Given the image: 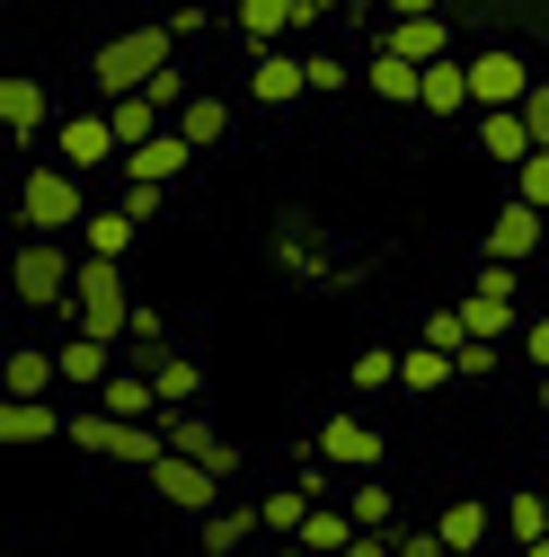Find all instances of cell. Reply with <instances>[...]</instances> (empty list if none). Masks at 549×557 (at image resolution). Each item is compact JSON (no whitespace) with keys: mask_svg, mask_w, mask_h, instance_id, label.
<instances>
[{"mask_svg":"<svg viewBox=\"0 0 549 557\" xmlns=\"http://www.w3.org/2000/svg\"><path fill=\"white\" fill-rule=\"evenodd\" d=\"M160 72H178V27L160 18V27H124V36H107L98 53H89V89L115 107V98H143Z\"/></svg>","mask_w":549,"mask_h":557,"instance_id":"obj_1","label":"cell"},{"mask_svg":"<svg viewBox=\"0 0 549 557\" xmlns=\"http://www.w3.org/2000/svg\"><path fill=\"white\" fill-rule=\"evenodd\" d=\"M19 222H27V239L81 231V222H89V186H81V169H62V160L19 169Z\"/></svg>","mask_w":549,"mask_h":557,"instance_id":"obj_2","label":"cell"},{"mask_svg":"<svg viewBox=\"0 0 549 557\" xmlns=\"http://www.w3.org/2000/svg\"><path fill=\"white\" fill-rule=\"evenodd\" d=\"M72 327H81V336L124 345V327H133V293H124V265H115V257H81V284H72Z\"/></svg>","mask_w":549,"mask_h":557,"instance_id":"obj_3","label":"cell"},{"mask_svg":"<svg viewBox=\"0 0 549 557\" xmlns=\"http://www.w3.org/2000/svg\"><path fill=\"white\" fill-rule=\"evenodd\" d=\"M10 284L27 310H72V284H81V257L62 248V239H19L10 257Z\"/></svg>","mask_w":549,"mask_h":557,"instance_id":"obj_4","label":"cell"},{"mask_svg":"<svg viewBox=\"0 0 549 557\" xmlns=\"http://www.w3.org/2000/svg\"><path fill=\"white\" fill-rule=\"evenodd\" d=\"M62 443H81V451H98V460H133V469H151V460L169 451L160 425H124V416H107V407H81Z\"/></svg>","mask_w":549,"mask_h":557,"instance_id":"obj_5","label":"cell"},{"mask_svg":"<svg viewBox=\"0 0 549 557\" xmlns=\"http://www.w3.org/2000/svg\"><path fill=\"white\" fill-rule=\"evenodd\" d=\"M53 160L62 169H124V143H115V124H107V107H81V115H62L53 124Z\"/></svg>","mask_w":549,"mask_h":557,"instance_id":"obj_6","label":"cell"},{"mask_svg":"<svg viewBox=\"0 0 549 557\" xmlns=\"http://www.w3.org/2000/svg\"><path fill=\"white\" fill-rule=\"evenodd\" d=\"M319 10L328 0H231V27L257 45V53H274L284 36H302V27H319Z\"/></svg>","mask_w":549,"mask_h":557,"instance_id":"obj_7","label":"cell"},{"mask_svg":"<svg viewBox=\"0 0 549 557\" xmlns=\"http://www.w3.org/2000/svg\"><path fill=\"white\" fill-rule=\"evenodd\" d=\"M540 81L523 72V53L514 45H488V53H469V98H478V115H497V107H523Z\"/></svg>","mask_w":549,"mask_h":557,"instance_id":"obj_8","label":"cell"},{"mask_svg":"<svg viewBox=\"0 0 549 557\" xmlns=\"http://www.w3.org/2000/svg\"><path fill=\"white\" fill-rule=\"evenodd\" d=\"M319 460H328V469H355V478H381V434H373V416L337 407L328 425H319Z\"/></svg>","mask_w":549,"mask_h":557,"instance_id":"obj_9","label":"cell"},{"mask_svg":"<svg viewBox=\"0 0 549 557\" xmlns=\"http://www.w3.org/2000/svg\"><path fill=\"white\" fill-rule=\"evenodd\" d=\"M151 486H160V505H178V513H213V496H222V478L204 469V460H186V451H160L151 460Z\"/></svg>","mask_w":549,"mask_h":557,"instance_id":"obj_10","label":"cell"},{"mask_svg":"<svg viewBox=\"0 0 549 557\" xmlns=\"http://www.w3.org/2000/svg\"><path fill=\"white\" fill-rule=\"evenodd\" d=\"M160 434H169V451H186V460H204V469H213L222 486H231V469H240V451L213 434V425H204V416L195 407H160Z\"/></svg>","mask_w":549,"mask_h":557,"instance_id":"obj_11","label":"cell"},{"mask_svg":"<svg viewBox=\"0 0 549 557\" xmlns=\"http://www.w3.org/2000/svg\"><path fill=\"white\" fill-rule=\"evenodd\" d=\"M302 89H310V53L274 45V53H257V62H248V98H257V107H293Z\"/></svg>","mask_w":549,"mask_h":557,"instance_id":"obj_12","label":"cell"},{"mask_svg":"<svg viewBox=\"0 0 549 557\" xmlns=\"http://www.w3.org/2000/svg\"><path fill=\"white\" fill-rule=\"evenodd\" d=\"M53 363H62V389H81V398H98V389L115 381V345H107V336H81V327H72V336L53 345Z\"/></svg>","mask_w":549,"mask_h":557,"instance_id":"obj_13","label":"cell"},{"mask_svg":"<svg viewBox=\"0 0 549 557\" xmlns=\"http://www.w3.org/2000/svg\"><path fill=\"white\" fill-rule=\"evenodd\" d=\"M540 239H549V222H540V203L505 195V213L488 222V257H497V265H523V257H532Z\"/></svg>","mask_w":549,"mask_h":557,"instance_id":"obj_14","label":"cell"},{"mask_svg":"<svg viewBox=\"0 0 549 557\" xmlns=\"http://www.w3.org/2000/svg\"><path fill=\"white\" fill-rule=\"evenodd\" d=\"M72 434V416L53 398H0V443H62Z\"/></svg>","mask_w":549,"mask_h":557,"instance_id":"obj_15","label":"cell"},{"mask_svg":"<svg viewBox=\"0 0 549 557\" xmlns=\"http://www.w3.org/2000/svg\"><path fill=\"white\" fill-rule=\"evenodd\" d=\"M186 160H195V143H186V133L169 124L160 143H143V151H124V177H133V186H169V177H186Z\"/></svg>","mask_w":549,"mask_h":557,"instance_id":"obj_16","label":"cell"},{"mask_svg":"<svg viewBox=\"0 0 549 557\" xmlns=\"http://www.w3.org/2000/svg\"><path fill=\"white\" fill-rule=\"evenodd\" d=\"M373 45H381V53H407L417 72H426V62H452V36H443V18H390Z\"/></svg>","mask_w":549,"mask_h":557,"instance_id":"obj_17","label":"cell"},{"mask_svg":"<svg viewBox=\"0 0 549 557\" xmlns=\"http://www.w3.org/2000/svg\"><path fill=\"white\" fill-rule=\"evenodd\" d=\"M89 407L124 416V425H151V407H160V389H151V372H143V363H115V381H107V389H98Z\"/></svg>","mask_w":549,"mask_h":557,"instance_id":"obj_18","label":"cell"},{"mask_svg":"<svg viewBox=\"0 0 549 557\" xmlns=\"http://www.w3.org/2000/svg\"><path fill=\"white\" fill-rule=\"evenodd\" d=\"M0 124H10L19 143H36V133H53L62 115L45 107V89H36V81H19V72H10V81H0Z\"/></svg>","mask_w":549,"mask_h":557,"instance_id":"obj_19","label":"cell"},{"mask_svg":"<svg viewBox=\"0 0 549 557\" xmlns=\"http://www.w3.org/2000/svg\"><path fill=\"white\" fill-rule=\"evenodd\" d=\"M478 151L488 160H505V169H523L540 143H532V124H523V107H497V115H478Z\"/></svg>","mask_w":549,"mask_h":557,"instance_id":"obj_20","label":"cell"},{"mask_svg":"<svg viewBox=\"0 0 549 557\" xmlns=\"http://www.w3.org/2000/svg\"><path fill=\"white\" fill-rule=\"evenodd\" d=\"M0 389H10V398H53V389H62V363L36 355V345H19V355L0 363Z\"/></svg>","mask_w":549,"mask_h":557,"instance_id":"obj_21","label":"cell"},{"mask_svg":"<svg viewBox=\"0 0 549 557\" xmlns=\"http://www.w3.org/2000/svg\"><path fill=\"white\" fill-rule=\"evenodd\" d=\"M107 124H115V143H124V151H143V143H160V133H169V115H160L151 89H143V98H115Z\"/></svg>","mask_w":549,"mask_h":557,"instance_id":"obj_22","label":"cell"},{"mask_svg":"<svg viewBox=\"0 0 549 557\" xmlns=\"http://www.w3.org/2000/svg\"><path fill=\"white\" fill-rule=\"evenodd\" d=\"M364 540V522L346 513V505H310V522H302V548H319V557H346Z\"/></svg>","mask_w":549,"mask_h":557,"instance_id":"obj_23","label":"cell"},{"mask_svg":"<svg viewBox=\"0 0 549 557\" xmlns=\"http://www.w3.org/2000/svg\"><path fill=\"white\" fill-rule=\"evenodd\" d=\"M435 531H443V548H452V557H478V548H488V531H497V513L461 496V505H443V522H435Z\"/></svg>","mask_w":549,"mask_h":557,"instance_id":"obj_24","label":"cell"},{"mask_svg":"<svg viewBox=\"0 0 549 557\" xmlns=\"http://www.w3.org/2000/svg\"><path fill=\"white\" fill-rule=\"evenodd\" d=\"M373 98H390V107H417V98H426V72H417L407 53H381V45H373Z\"/></svg>","mask_w":549,"mask_h":557,"instance_id":"obj_25","label":"cell"},{"mask_svg":"<svg viewBox=\"0 0 549 557\" xmlns=\"http://www.w3.org/2000/svg\"><path fill=\"white\" fill-rule=\"evenodd\" d=\"M426 115H461V107H478L469 98V62H426V98H417Z\"/></svg>","mask_w":549,"mask_h":557,"instance_id":"obj_26","label":"cell"},{"mask_svg":"<svg viewBox=\"0 0 549 557\" xmlns=\"http://www.w3.org/2000/svg\"><path fill=\"white\" fill-rule=\"evenodd\" d=\"M443 381H461V363L443 355V345H407V355H399V389H443Z\"/></svg>","mask_w":549,"mask_h":557,"instance_id":"obj_27","label":"cell"},{"mask_svg":"<svg viewBox=\"0 0 549 557\" xmlns=\"http://www.w3.org/2000/svg\"><path fill=\"white\" fill-rule=\"evenodd\" d=\"M81 231H89V257H115V265H124V248H133V231H143V222H133L124 203H107V213H89Z\"/></svg>","mask_w":549,"mask_h":557,"instance_id":"obj_28","label":"cell"},{"mask_svg":"<svg viewBox=\"0 0 549 557\" xmlns=\"http://www.w3.org/2000/svg\"><path fill=\"white\" fill-rule=\"evenodd\" d=\"M505 531H514V548H532V540H549V486H523V496L497 513Z\"/></svg>","mask_w":549,"mask_h":557,"instance_id":"obj_29","label":"cell"},{"mask_svg":"<svg viewBox=\"0 0 549 557\" xmlns=\"http://www.w3.org/2000/svg\"><path fill=\"white\" fill-rule=\"evenodd\" d=\"M310 505H319L310 486H274V496L257 505V522H266V531H284V540H302V522H310Z\"/></svg>","mask_w":549,"mask_h":557,"instance_id":"obj_30","label":"cell"},{"mask_svg":"<svg viewBox=\"0 0 549 557\" xmlns=\"http://www.w3.org/2000/svg\"><path fill=\"white\" fill-rule=\"evenodd\" d=\"M151 372V389H160V407H195V389H204V372L186 363V355H160V363H143Z\"/></svg>","mask_w":549,"mask_h":557,"instance_id":"obj_31","label":"cell"},{"mask_svg":"<svg viewBox=\"0 0 549 557\" xmlns=\"http://www.w3.org/2000/svg\"><path fill=\"white\" fill-rule=\"evenodd\" d=\"M178 133H186L195 151L222 143V133H231V107H222V98H186V107H178Z\"/></svg>","mask_w":549,"mask_h":557,"instance_id":"obj_32","label":"cell"},{"mask_svg":"<svg viewBox=\"0 0 549 557\" xmlns=\"http://www.w3.org/2000/svg\"><path fill=\"white\" fill-rule=\"evenodd\" d=\"M248 531H266V522H257V505H248V513H240V505H231V513H204V557H231Z\"/></svg>","mask_w":549,"mask_h":557,"instance_id":"obj_33","label":"cell"},{"mask_svg":"<svg viewBox=\"0 0 549 557\" xmlns=\"http://www.w3.org/2000/svg\"><path fill=\"white\" fill-rule=\"evenodd\" d=\"M461 319H469V336H488V345H505V336H514V301H488V293H469V301H461Z\"/></svg>","mask_w":549,"mask_h":557,"instance_id":"obj_34","label":"cell"},{"mask_svg":"<svg viewBox=\"0 0 549 557\" xmlns=\"http://www.w3.org/2000/svg\"><path fill=\"white\" fill-rule=\"evenodd\" d=\"M346 513H355L364 531H390L399 505H390V486H381V478H355V486H346Z\"/></svg>","mask_w":549,"mask_h":557,"instance_id":"obj_35","label":"cell"},{"mask_svg":"<svg viewBox=\"0 0 549 557\" xmlns=\"http://www.w3.org/2000/svg\"><path fill=\"white\" fill-rule=\"evenodd\" d=\"M346 381H355V389H399V355H381V345H364Z\"/></svg>","mask_w":549,"mask_h":557,"instance_id":"obj_36","label":"cell"},{"mask_svg":"<svg viewBox=\"0 0 549 557\" xmlns=\"http://www.w3.org/2000/svg\"><path fill=\"white\" fill-rule=\"evenodd\" d=\"M426 345H443V355H461V345H469V319H461V301H443V310L426 319Z\"/></svg>","mask_w":549,"mask_h":557,"instance_id":"obj_37","label":"cell"},{"mask_svg":"<svg viewBox=\"0 0 549 557\" xmlns=\"http://www.w3.org/2000/svg\"><path fill=\"white\" fill-rule=\"evenodd\" d=\"M514 195H523V203H540V213H549V151H532V160L514 169Z\"/></svg>","mask_w":549,"mask_h":557,"instance_id":"obj_38","label":"cell"},{"mask_svg":"<svg viewBox=\"0 0 549 557\" xmlns=\"http://www.w3.org/2000/svg\"><path fill=\"white\" fill-rule=\"evenodd\" d=\"M390 548H399V557H452L443 531H390Z\"/></svg>","mask_w":549,"mask_h":557,"instance_id":"obj_39","label":"cell"},{"mask_svg":"<svg viewBox=\"0 0 549 557\" xmlns=\"http://www.w3.org/2000/svg\"><path fill=\"white\" fill-rule=\"evenodd\" d=\"M469 293H488V301H514V265H497V257H488V265H478V284H469Z\"/></svg>","mask_w":549,"mask_h":557,"instance_id":"obj_40","label":"cell"},{"mask_svg":"<svg viewBox=\"0 0 549 557\" xmlns=\"http://www.w3.org/2000/svg\"><path fill=\"white\" fill-rule=\"evenodd\" d=\"M523 363L549 372V319H523Z\"/></svg>","mask_w":549,"mask_h":557,"instance_id":"obj_41","label":"cell"},{"mask_svg":"<svg viewBox=\"0 0 549 557\" xmlns=\"http://www.w3.org/2000/svg\"><path fill=\"white\" fill-rule=\"evenodd\" d=\"M115 203H124L133 222H151V213H160V186H133V177H124V195H115Z\"/></svg>","mask_w":549,"mask_h":557,"instance_id":"obj_42","label":"cell"},{"mask_svg":"<svg viewBox=\"0 0 549 557\" xmlns=\"http://www.w3.org/2000/svg\"><path fill=\"white\" fill-rule=\"evenodd\" d=\"M452 363H461V381H469V372H497V345H488V336H469V345H461Z\"/></svg>","mask_w":549,"mask_h":557,"instance_id":"obj_43","label":"cell"},{"mask_svg":"<svg viewBox=\"0 0 549 557\" xmlns=\"http://www.w3.org/2000/svg\"><path fill=\"white\" fill-rule=\"evenodd\" d=\"M523 124H532V143L549 151V89H532V98H523Z\"/></svg>","mask_w":549,"mask_h":557,"instance_id":"obj_44","label":"cell"},{"mask_svg":"<svg viewBox=\"0 0 549 557\" xmlns=\"http://www.w3.org/2000/svg\"><path fill=\"white\" fill-rule=\"evenodd\" d=\"M381 10H390V18H435L443 0H381Z\"/></svg>","mask_w":549,"mask_h":557,"instance_id":"obj_45","label":"cell"},{"mask_svg":"<svg viewBox=\"0 0 549 557\" xmlns=\"http://www.w3.org/2000/svg\"><path fill=\"white\" fill-rule=\"evenodd\" d=\"M284 557H319V548H302V540H284Z\"/></svg>","mask_w":549,"mask_h":557,"instance_id":"obj_46","label":"cell"},{"mask_svg":"<svg viewBox=\"0 0 549 557\" xmlns=\"http://www.w3.org/2000/svg\"><path fill=\"white\" fill-rule=\"evenodd\" d=\"M523 557H549V540H532V548H523Z\"/></svg>","mask_w":549,"mask_h":557,"instance_id":"obj_47","label":"cell"},{"mask_svg":"<svg viewBox=\"0 0 549 557\" xmlns=\"http://www.w3.org/2000/svg\"><path fill=\"white\" fill-rule=\"evenodd\" d=\"M540 407H549V372H540Z\"/></svg>","mask_w":549,"mask_h":557,"instance_id":"obj_48","label":"cell"},{"mask_svg":"<svg viewBox=\"0 0 549 557\" xmlns=\"http://www.w3.org/2000/svg\"><path fill=\"white\" fill-rule=\"evenodd\" d=\"M540 222H549V213H540Z\"/></svg>","mask_w":549,"mask_h":557,"instance_id":"obj_49","label":"cell"}]
</instances>
